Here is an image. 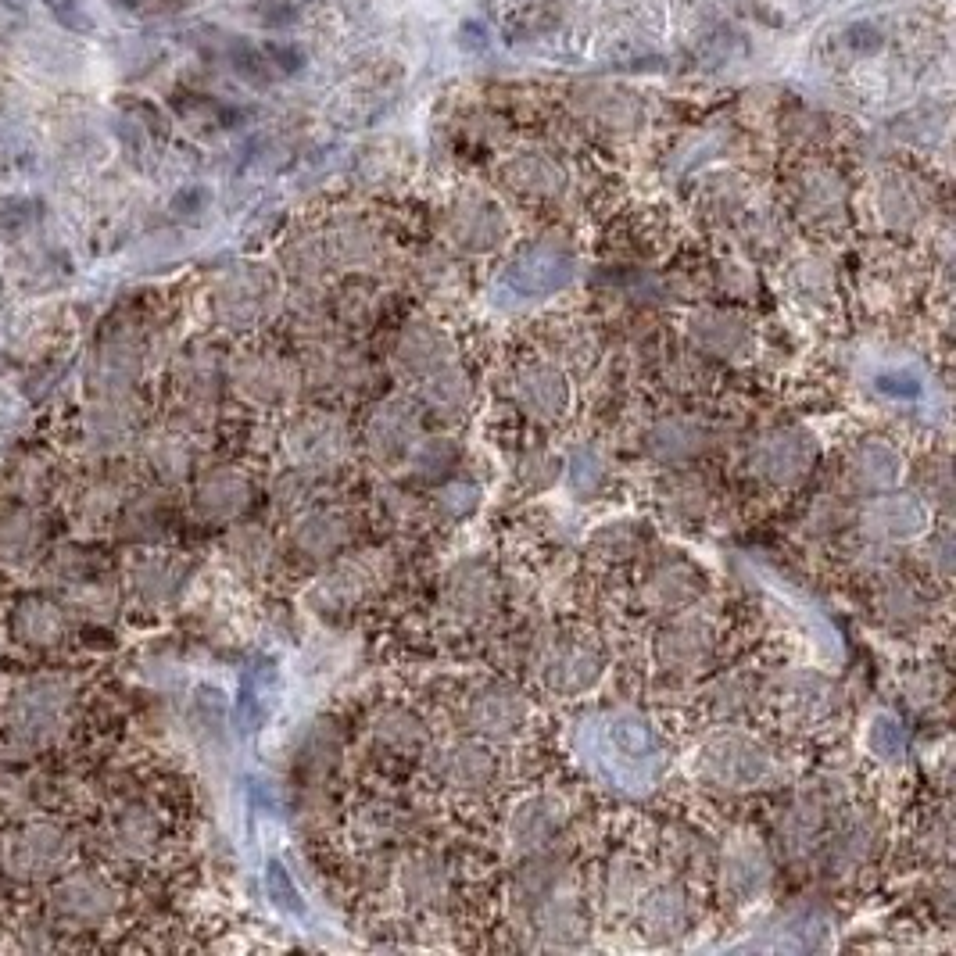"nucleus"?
I'll return each instance as SVG.
<instances>
[{
  "label": "nucleus",
  "instance_id": "1",
  "mask_svg": "<svg viewBox=\"0 0 956 956\" xmlns=\"http://www.w3.org/2000/svg\"><path fill=\"white\" fill-rule=\"evenodd\" d=\"M699 777L706 785L724 788V792H756V788L774 785L781 777L777 756L738 727H727L713 735L699 752Z\"/></svg>",
  "mask_w": 956,
  "mask_h": 956
},
{
  "label": "nucleus",
  "instance_id": "10",
  "mask_svg": "<svg viewBox=\"0 0 956 956\" xmlns=\"http://www.w3.org/2000/svg\"><path fill=\"white\" fill-rule=\"evenodd\" d=\"M530 706L509 684H484L462 706V727L480 742H513L523 735Z\"/></svg>",
  "mask_w": 956,
  "mask_h": 956
},
{
  "label": "nucleus",
  "instance_id": "33",
  "mask_svg": "<svg viewBox=\"0 0 956 956\" xmlns=\"http://www.w3.org/2000/svg\"><path fill=\"white\" fill-rule=\"evenodd\" d=\"M455 462H459V448H455L452 437H427L423 434L402 466L409 470L412 480H441Z\"/></svg>",
  "mask_w": 956,
  "mask_h": 956
},
{
  "label": "nucleus",
  "instance_id": "7",
  "mask_svg": "<svg viewBox=\"0 0 956 956\" xmlns=\"http://www.w3.org/2000/svg\"><path fill=\"white\" fill-rule=\"evenodd\" d=\"M419 437H423V416L409 398H387L362 423V448L384 470L402 466Z\"/></svg>",
  "mask_w": 956,
  "mask_h": 956
},
{
  "label": "nucleus",
  "instance_id": "24",
  "mask_svg": "<svg viewBox=\"0 0 956 956\" xmlns=\"http://www.w3.org/2000/svg\"><path fill=\"white\" fill-rule=\"evenodd\" d=\"M645 448L656 462L681 470L684 462H692L706 448V427L692 416H666L645 434Z\"/></svg>",
  "mask_w": 956,
  "mask_h": 956
},
{
  "label": "nucleus",
  "instance_id": "18",
  "mask_svg": "<svg viewBox=\"0 0 956 956\" xmlns=\"http://www.w3.org/2000/svg\"><path fill=\"white\" fill-rule=\"evenodd\" d=\"M634 914L641 921V931L649 942H674L681 939L692 924V899L681 881H656L645 885Z\"/></svg>",
  "mask_w": 956,
  "mask_h": 956
},
{
  "label": "nucleus",
  "instance_id": "40",
  "mask_svg": "<svg viewBox=\"0 0 956 956\" xmlns=\"http://www.w3.org/2000/svg\"><path fill=\"white\" fill-rule=\"evenodd\" d=\"M924 470L928 473H921V491L928 495V502L946 509L949 495H953V473H949V462L939 459V462H931V466H924Z\"/></svg>",
  "mask_w": 956,
  "mask_h": 956
},
{
  "label": "nucleus",
  "instance_id": "20",
  "mask_svg": "<svg viewBox=\"0 0 956 956\" xmlns=\"http://www.w3.org/2000/svg\"><path fill=\"white\" fill-rule=\"evenodd\" d=\"M770 878H774V863L756 838H738L727 846L720 863V888L731 903H752L756 896H763Z\"/></svg>",
  "mask_w": 956,
  "mask_h": 956
},
{
  "label": "nucleus",
  "instance_id": "3",
  "mask_svg": "<svg viewBox=\"0 0 956 956\" xmlns=\"http://www.w3.org/2000/svg\"><path fill=\"white\" fill-rule=\"evenodd\" d=\"M287 455H291L294 470L308 473V477H330L351 459L355 452V437H351L348 423L337 412L316 409L308 416L294 419L287 427Z\"/></svg>",
  "mask_w": 956,
  "mask_h": 956
},
{
  "label": "nucleus",
  "instance_id": "28",
  "mask_svg": "<svg viewBox=\"0 0 956 956\" xmlns=\"http://www.w3.org/2000/svg\"><path fill=\"white\" fill-rule=\"evenodd\" d=\"M419 402L441 419H459L473 405V376L462 369V362L437 369L419 384Z\"/></svg>",
  "mask_w": 956,
  "mask_h": 956
},
{
  "label": "nucleus",
  "instance_id": "35",
  "mask_svg": "<svg viewBox=\"0 0 956 956\" xmlns=\"http://www.w3.org/2000/svg\"><path fill=\"white\" fill-rule=\"evenodd\" d=\"M756 699V684L745 674H727L709 688V709L717 720H738Z\"/></svg>",
  "mask_w": 956,
  "mask_h": 956
},
{
  "label": "nucleus",
  "instance_id": "32",
  "mask_svg": "<svg viewBox=\"0 0 956 956\" xmlns=\"http://www.w3.org/2000/svg\"><path fill=\"white\" fill-rule=\"evenodd\" d=\"M373 738L376 745H384V749L391 752H419L427 745V727H423V720H419L412 709L391 706L376 713Z\"/></svg>",
  "mask_w": 956,
  "mask_h": 956
},
{
  "label": "nucleus",
  "instance_id": "21",
  "mask_svg": "<svg viewBox=\"0 0 956 956\" xmlns=\"http://www.w3.org/2000/svg\"><path fill=\"white\" fill-rule=\"evenodd\" d=\"M237 387L258 405H280L291 402L301 391V373L298 362H287L280 355H248L237 362Z\"/></svg>",
  "mask_w": 956,
  "mask_h": 956
},
{
  "label": "nucleus",
  "instance_id": "37",
  "mask_svg": "<svg viewBox=\"0 0 956 956\" xmlns=\"http://www.w3.org/2000/svg\"><path fill=\"white\" fill-rule=\"evenodd\" d=\"M638 530L631 527V523H609V527H602L591 538V552L602 555V559H609V563H620V559H631L634 552H638Z\"/></svg>",
  "mask_w": 956,
  "mask_h": 956
},
{
  "label": "nucleus",
  "instance_id": "29",
  "mask_svg": "<svg viewBox=\"0 0 956 956\" xmlns=\"http://www.w3.org/2000/svg\"><path fill=\"white\" fill-rule=\"evenodd\" d=\"M251 498H255V491H251L248 477H240L237 470H215L197 487V505L212 520H233L248 509Z\"/></svg>",
  "mask_w": 956,
  "mask_h": 956
},
{
  "label": "nucleus",
  "instance_id": "13",
  "mask_svg": "<svg viewBox=\"0 0 956 956\" xmlns=\"http://www.w3.org/2000/svg\"><path fill=\"white\" fill-rule=\"evenodd\" d=\"M885 828L874 810H856V806H842L831 820L828 835H824V860L831 871H856L863 863H871L874 853L881 849Z\"/></svg>",
  "mask_w": 956,
  "mask_h": 956
},
{
  "label": "nucleus",
  "instance_id": "22",
  "mask_svg": "<svg viewBox=\"0 0 956 956\" xmlns=\"http://www.w3.org/2000/svg\"><path fill=\"white\" fill-rule=\"evenodd\" d=\"M777 706L799 724H820L835 713L838 692L828 677L810 674V670H792L777 684Z\"/></svg>",
  "mask_w": 956,
  "mask_h": 956
},
{
  "label": "nucleus",
  "instance_id": "38",
  "mask_svg": "<svg viewBox=\"0 0 956 956\" xmlns=\"http://www.w3.org/2000/svg\"><path fill=\"white\" fill-rule=\"evenodd\" d=\"M559 470H563V462H559V455L548 452V448H530V452H523L520 462H516V477H520L530 491H541V487L555 484Z\"/></svg>",
  "mask_w": 956,
  "mask_h": 956
},
{
  "label": "nucleus",
  "instance_id": "16",
  "mask_svg": "<svg viewBox=\"0 0 956 956\" xmlns=\"http://www.w3.org/2000/svg\"><path fill=\"white\" fill-rule=\"evenodd\" d=\"M538 674L552 692L577 695L598 681L602 652L588 638H552L538 652Z\"/></svg>",
  "mask_w": 956,
  "mask_h": 956
},
{
  "label": "nucleus",
  "instance_id": "36",
  "mask_svg": "<svg viewBox=\"0 0 956 956\" xmlns=\"http://www.w3.org/2000/svg\"><path fill=\"white\" fill-rule=\"evenodd\" d=\"M434 516L444 523H462L466 516L477 513L480 505V487L470 484V480H448L444 487H437L434 495Z\"/></svg>",
  "mask_w": 956,
  "mask_h": 956
},
{
  "label": "nucleus",
  "instance_id": "4",
  "mask_svg": "<svg viewBox=\"0 0 956 956\" xmlns=\"http://www.w3.org/2000/svg\"><path fill=\"white\" fill-rule=\"evenodd\" d=\"M301 387L316 398H351L369 384V362L362 351L348 344L341 333H326L316 341H305V355L298 362Z\"/></svg>",
  "mask_w": 956,
  "mask_h": 956
},
{
  "label": "nucleus",
  "instance_id": "39",
  "mask_svg": "<svg viewBox=\"0 0 956 956\" xmlns=\"http://www.w3.org/2000/svg\"><path fill=\"white\" fill-rule=\"evenodd\" d=\"M498 237H502V230H498L495 215H487V208H473V215H462L459 226H455V240H459L466 251L491 248Z\"/></svg>",
  "mask_w": 956,
  "mask_h": 956
},
{
  "label": "nucleus",
  "instance_id": "23",
  "mask_svg": "<svg viewBox=\"0 0 956 956\" xmlns=\"http://www.w3.org/2000/svg\"><path fill=\"white\" fill-rule=\"evenodd\" d=\"M702 591V573L695 566H688L684 559H670L649 570L645 584H641L638 598L656 613H677L688 609Z\"/></svg>",
  "mask_w": 956,
  "mask_h": 956
},
{
  "label": "nucleus",
  "instance_id": "6",
  "mask_svg": "<svg viewBox=\"0 0 956 956\" xmlns=\"http://www.w3.org/2000/svg\"><path fill=\"white\" fill-rule=\"evenodd\" d=\"M846 806V795L835 785H810L795 792L788 810L777 820V842L792 860H803L824 842L835 813Z\"/></svg>",
  "mask_w": 956,
  "mask_h": 956
},
{
  "label": "nucleus",
  "instance_id": "2",
  "mask_svg": "<svg viewBox=\"0 0 956 956\" xmlns=\"http://www.w3.org/2000/svg\"><path fill=\"white\" fill-rule=\"evenodd\" d=\"M398 563L387 548H362V552H341L326 563L323 577L316 581L312 602L323 613H351L376 591L394 581Z\"/></svg>",
  "mask_w": 956,
  "mask_h": 956
},
{
  "label": "nucleus",
  "instance_id": "14",
  "mask_svg": "<svg viewBox=\"0 0 956 956\" xmlns=\"http://www.w3.org/2000/svg\"><path fill=\"white\" fill-rule=\"evenodd\" d=\"M355 530H359V520L348 509H341V505H312V509H301L294 516L291 548L301 559L330 563L333 555L348 552L351 541H355Z\"/></svg>",
  "mask_w": 956,
  "mask_h": 956
},
{
  "label": "nucleus",
  "instance_id": "26",
  "mask_svg": "<svg viewBox=\"0 0 956 956\" xmlns=\"http://www.w3.org/2000/svg\"><path fill=\"white\" fill-rule=\"evenodd\" d=\"M899 459L885 441H863L860 448L846 455V487L853 495H874V491H885L892 480L899 477Z\"/></svg>",
  "mask_w": 956,
  "mask_h": 956
},
{
  "label": "nucleus",
  "instance_id": "42",
  "mask_svg": "<svg viewBox=\"0 0 956 956\" xmlns=\"http://www.w3.org/2000/svg\"><path fill=\"white\" fill-rule=\"evenodd\" d=\"M846 520H849V516H846V505L838 502V498H824V502L813 505V513H810V527H817V534L838 530Z\"/></svg>",
  "mask_w": 956,
  "mask_h": 956
},
{
  "label": "nucleus",
  "instance_id": "17",
  "mask_svg": "<svg viewBox=\"0 0 956 956\" xmlns=\"http://www.w3.org/2000/svg\"><path fill=\"white\" fill-rule=\"evenodd\" d=\"M444 613L459 624H480L498 609V577L487 563H459L441 588Z\"/></svg>",
  "mask_w": 956,
  "mask_h": 956
},
{
  "label": "nucleus",
  "instance_id": "9",
  "mask_svg": "<svg viewBox=\"0 0 956 956\" xmlns=\"http://www.w3.org/2000/svg\"><path fill=\"white\" fill-rule=\"evenodd\" d=\"M452 362H459V348H455L452 333L437 326L434 319H409L394 337L391 369L409 384H423L427 376Z\"/></svg>",
  "mask_w": 956,
  "mask_h": 956
},
{
  "label": "nucleus",
  "instance_id": "45",
  "mask_svg": "<svg viewBox=\"0 0 956 956\" xmlns=\"http://www.w3.org/2000/svg\"><path fill=\"white\" fill-rule=\"evenodd\" d=\"M265 61L269 65H276L280 72H294V69H301V51L298 47H265Z\"/></svg>",
  "mask_w": 956,
  "mask_h": 956
},
{
  "label": "nucleus",
  "instance_id": "30",
  "mask_svg": "<svg viewBox=\"0 0 956 956\" xmlns=\"http://www.w3.org/2000/svg\"><path fill=\"white\" fill-rule=\"evenodd\" d=\"M924 516L910 498H871L867 513H863V527L867 538L874 541H903L914 538L921 530Z\"/></svg>",
  "mask_w": 956,
  "mask_h": 956
},
{
  "label": "nucleus",
  "instance_id": "12",
  "mask_svg": "<svg viewBox=\"0 0 956 956\" xmlns=\"http://www.w3.org/2000/svg\"><path fill=\"white\" fill-rule=\"evenodd\" d=\"M688 344L699 351L702 359L720 362H742L756 351V330L745 316L727 312V308H699L688 316Z\"/></svg>",
  "mask_w": 956,
  "mask_h": 956
},
{
  "label": "nucleus",
  "instance_id": "43",
  "mask_svg": "<svg viewBox=\"0 0 956 956\" xmlns=\"http://www.w3.org/2000/svg\"><path fill=\"white\" fill-rule=\"evenodd\" d=\"M237 552H244L248 563H265V555L273 559V541L265 538L262 530H240L237 534Z\"/></svg>",
  "mask_w": 956,
  "mask_h": 956
},
{
  "label": "nucleus",
  "instance_id": "8",
  "mask_svg": "<svg viewBox=\"0 0 956 956\" xmlns=\"http://www.w3.org/2000/svg\"><path fill=\"white\" fill-rule=\"evenodd\" d=\"M817 462V441L799 427L767 430L749 448V473L770 487H792L813 470Z\"/></svg>",
  "mask_w": 956,
  "mask_h": 956
},
{
  "label": "nucleus",
  "instance_id": "41",
  "mask_svg": "<svg viewBox=\"0 0 956 956\" xmlns=\"http://www.w3.org/2000/svg\"><path fill=\"white\" fill-rule=\"evenodd\" d=\"M924 563H931L935 577L946 581L949 570H953V541H949V534H935V538H928V545H924Z\"/></svg>",
  "mask_w": 956,
  "mask_h": 956
},
{
  "label": "nucleus",
  "instance_id": "27",
  "mask_svg": "<svg viewBox=\"0 0 956 956\" xmlns=\"http://www.w3.org/2000/svg\"><path fill=\"white\" fill-rule=\"evenodd\" d=\"M874 606H878V616L885 624L899 627H917L928 616V598L921 595L914 581H906L899 573L885 570L878 573V591H874Z\"/></svg>",
  "mask_w": 956,
  "mask_h": 956
},
{
  "label": "nucleus",
  "instance_id": "46",
  "mask_svg": "<svg viewBox=\"0 0 956 956\" xmlns=\"http://www.w3.org/2000/svg\"><path fill=\"white\" fill-rule=\"evenodd\" d=\"M51 4V11L58 18H65V22H76V11H72V0H47Z\"/></svg>",
  "mask_w": 956,
  "mask_h": 956
},
{
  "label": "nucleus",
  "instance_id": "25",
  "mask_svg": "<svg viewBox=\"0 0 956 956\" xmlns=\"http://www.w3.org/2000/svg\"><path fill=\"white\" fill-rule=\"evenodd\" d=\"M398 888L409 906L434 910L452 896V878L444 871V863L430 853H409L398 863Z\"/></svg>",
  "mask_w": 956,
  "mask_h": 956
},
{
  "label": "nucleus",
  "instance_id": "11",
  "mask_svg": "<svg viewBox=\"0 0 956 956\" xmlns=\"http://www.w3.org/2000/svg\"><path fill=\"white\" fill-rule=\"evenodd\" d=\"M509 398L534 423H559L570 409L566 373L552 362H523L509 376Z\"/></svg>",
  "mask_w": 956,
  "mask_h": 956
},
{
  "label": "nucleus",
  "instance_id": "5",
  "mask_svg": "<svg viewBox=\"0 0 956 956\" xmlns=\"http://www.w3.org/2000/svg\"><path fill=\"white\" fill-rule=\"evenodd\" d=\"M717 656V627L699 609H677L656 634V663L670 677L702 674Z\"/></svg>",
  "mask_w": 956,
  "mask_h": 956
},
{
  "label": "nucleus",
  "instance_id": "44",
  "mask_svg": "<svg viewBox=\"0 0 956 956\" xmlns=\"http://www.w3.org/2000/svg\"><path fill=\"white\" fill-rule=\"evenodd\" d=\"M846 47L856 54H871L881 47V33L878 26H871V22H856V26L846 29Z\"/></svg>",
  "mask_w": 956,
  "mask_h": 956
},
{
  "label": "nucleus",
  "instance_id": "34",
  "mask_svg": "<svg viewBox=\"0 0 956 956\" xmlns=\"http://www.w3.org/2000/svg\"><path fill=\"white\" fill-rule=\"evenodd\" d=\"M645 871H641L638 863L631 860V856H616L613 863H609V874H606V903L609 910H616V914H624V910H634L641 899V892H645Z\"/></svg>",
  "mask_w": 956,
  "mask_h": 956
},
{
  "label": "nucleus",
  "instance_id": "31",
  "mask_svg": "<svg viewBox=\"0 0 956 956\" xmlns=\"http://www.w3.org/2000/svg\"><path fill=\"white\" fill-rule=\"evenodd\" d=\"M659 502L677 520H702L709 513V505H713V495H709L706 480L699 473H670L663 480Z\"/></svg>",
  "mask_w": 956,
  "mask_h": 956
},
{
  "label": "nucleus",
  "instance_id": "19",
  "mask_svg": "<svg viewBox=\"0 0 956 956\" xmlns=\"http://www.w3.org/2000/svg\"><path fill=\"white\" fill-rule=\"evenodd\" d=\"M563 806L555 803L552 795H534V799H523L520 806L509 817V828H505V838H509V849L513 856H534L545 853V849L555 846V838L563 831Z\"/></svg>",
  "mask_w": 956,
  "mask_h": 956
},
{
  "label": "nucleus",
  "instance_id": "15",
  "mask_svg": "<svg viewBox=\"0 0 956 956\" xmlns=\"http://www.w3.org/2000/svg\"><path fill=\"white\" fill-rule=\"evenodd\" d=\"M430 777L452 792H484L498 774V763L480 738H455L430 752Z\"/></svg>",
  "mask_w": 956,
  "mask_h": 956
}]
</instances>
